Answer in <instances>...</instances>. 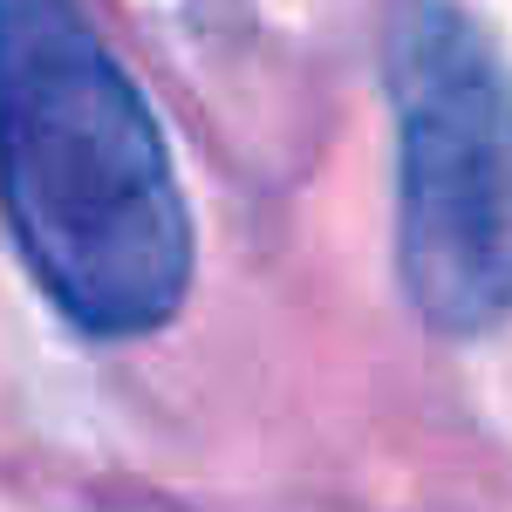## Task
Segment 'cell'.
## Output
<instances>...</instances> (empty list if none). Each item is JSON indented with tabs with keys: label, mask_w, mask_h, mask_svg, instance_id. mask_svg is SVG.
Listing matches in <instances>:
<instances>
[{
	"label": "cell",
	"mask_w": 512,
	"mask_h": 512,
	"mask_svg": "<svg viewBox=\"0 0 512 512\" xmlns=\"http://www.w3.org/2000/svg\"><path fill=\"white\" fill-rule=\"evenodd\" d=\"M0 219L41 301L96 342L158 335L192 294L171 144L82 0H0Z\"/></svg>",
	"instance_id": "6da1fadb"
},
{
	"label": "cell",
	"mask_w": 512,
	"mask_h": 512,
	"mask_svg": "<svg viewBox=\"0 0 512 512\" xmlns=\"http://www.w3.org/2000/svg\"><path fill=\"white\" fill-rule=\"evenodd\" d=\"M396 274L437 335L512 321V62L465 0H396Z\"/></svg>",
	"instance_id": "7a4b0ae2"
}]
</instances>
